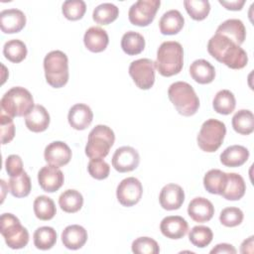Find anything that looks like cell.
<instances>
[{
	"instance_id": "obj_15",
	"label": "cell",
	"mask_w": 254,
	"mask_h": 254,
	"mask_svg": "<svg viewBox=\"0 0 254 254\" xmlns=\"http://www.w3.org/2000/svg\"><path fill=\"white\" fill-rule=\"evenodd\" d=\"M185 200V192L182 187L176 184L166 185L160 192L159 201L166 210L179 209Z\"/></svg>"
},
{
	"instance_id": "obj_13",
	"label": "cell",
	"mask_w": 254,
	"mask_h": 254,
	"mask_svg": "<svg viewBox=\"0 0 254 254\" xmlns=\"http://www.w3.org/2000/svg\"><path fill=\"white\" fill-rule=\"evenodd\" d=\"M64 177L63 172L56 166L47 165L38 173V182L43 190L55 192L64 185Z\"/></svg>"
},
{
	"instance_id": "obj_37",
	"label": "cell",
	"mask_w": 254,
	"mask_h": 254,
	"mask_svg": "<svg viewBox=\"0 0 254 254\" xmlns=\"http://www.w3.org/2000/svg\"><path fill=\"white\" fill-rule=\"evenodd\" d=\"M5 58L15 64L21 63L27 56V47L21 40L13 39L5 43L3 48Z\"/></svg>"
},
{
	"instance_id": "obj_48",
	"label": "cell",
	"mask_w": 254,
	"mask_h": 254,
	"mask_svg": "<svg viewBox=\"0 0 254 254\" xmlns=\"http://www.w3.org/2000/svg\"><path fill=\"white\" fill-rule=\"evenodd\" d=\"M253 236H250L249 238L245 239L242 244H241V248H240V252L241 253H253Z\"/></svg>"
},
{
	"instance_id": "obj_36",
	"label": "cell",
	"mask_w": 254,
	"mask_h": 254,
	"mask_svg": "<svg viewBox=\"0 0 254 254\" xmlns=\"http://www.w3.org/2000/svg\"><path fill=\"white\" fill-rule=\"evenodd\" d=\"M57 242V232L53 227L42 226L34 232V244L38 249L49 250Z\"/></svg>"
},
{
	"instance_id": "obj_25",
	"label": "cell",
	"mask_w": 254,
	"mask_h": 254,
	"mask_svg": "<svg viewBox=\"0 0 254 254\" xmlns=\"http://www.w3.org/2000/svg\"><path fill=\"white\" fill-rule=\"evenodd\" d=\"M249 158V151L241 145H232L227 147L220 154V162L225 167L236 168L247 162Z\"/></svg>"
},
{
	"instance_id": "obj_7",
	"label": "cell",
	"mask_w": 254,
	"mask_h": 254,
	"mask_svg": "<svg viewBox=\"0 0 254 254\" xmlns=\"http://www.w3.org/2000/svg\"><path fill=\"white\" fill-rule=\"evenodd\" d=\"M0 232L5 243L11 249L24 248L29 242V232L12 213H3L0 217Z\"/></svg>"
},
{
	"instance_id": "obj_12",
	"label": "cell",
	"mask_w": 254,
	"mask_h": 254,
	"mask_svg": "<svg viewBox=\"0 0 254 254\" xmlns=\"http://www.w3.org/2000/svg\"><path fill=\"white\" fill-rule=\"evenodd\" d=\"M140 156L138 152L129 146L118 148L112 157V167L119 173H127L139 166Z\"/></svg>"
},
{
	"instance_id": "obj_21",
	"label": "cell",
	"mask_w": 254,
	"mask_h": 254,
	"mask_svg": "<svg viewBox=\"0 0 254 254\" xmlns=\"http://www.w3.org/2000/svg\"><path fill=\"white\" fill-rule=\"evenodd\" d=\"M87 241V231L78 224L66 226L62 232V242L70 250L81 248Z\"/></svg>"
},
{
	"instance_id": "obj_28",
	"label": "cell",
	"mask_w": 254,
	"mask_h": 254,
	"mask_svg": "<svg viewBox=\"0 0 254 254\" xmlns=\"http://www.w3.org/2000/svg\"><path fill=\"white\" fill-rule=\"evenodd\" d=\"M232 127L241 135H249L254 130V116L248 109L238 110L232 117Z\"/></svg>"
},
{
	"instance_id": "obj_32",
	"label": "cell",
	"mask_w": 254,
	"mask_h": 254,
	"mask_svg": "<svg viewBox=\"0 0 254 254\" xmlns=\"http://www.w3.org/2000/svg\"><path fill=\"white\" fill-rule=\"evenodd\" d=\"M59 204L64 212L74 213L82 207L83 196L75 190H66L60 195Z\"/></svg>"
},
{
	"instance_id": "obj_33",
	"label": "cell",
	"mask_w": 254,
	"mask_h": 254,
	"mask_svg": "<svg viewBox=\"0 0 254 254\" xmlns=\"http://www.w3.org/2000/svg\"><path fill=\"white\" fill-rule=\"evenodd\" d=\"M9 190L13 196L15 197H25L31 191V180L28 174L23 171L20 175L10 177L9 180Z\"/></svg>"
},
{
	"instance_id": "obj_10",
	"label": "cell",
	"mask_w": 254,
	"mask_h": 254,
	"mask_svg": "<svg viewBox=\"0 0 254 254\" xmlns=\"http://www.w3.org/2000/svg\"><path fill=\"white\" fill-rule=\"evenodd\" d=\"M160 5V0H139L135 2L128 13L130 23L139 27L150 25L155 19Z\"/></svg>"
},
{
	"instance_id": "obj_47",
	"label": "cell",
	"mask_w": 254,
	"mask_h": 254,
	"mask_svg": "<svg viewBox=\"0 0 254 254\" xmlns=\"http://www.w3.org/2000/svg\"><path fill=\"white\" fill-rule=\"evenodd\" d=\"M219 4L224 6L227 10L231 11H239L242 9L243 5L245 4L244 0H235V1H221L219 0Z\"/></svg>"
},
{
	"instance_id": "obj_34",
	"label": "cell",
	"mask_w": 254,
	"mask_h": 254,
	"mask_svg": "<svg viewBox=\"0 0 254 254\" xmlns=\"http://www.w3.org/2000/svg\"><path fill=\"white\" fill-rule=\"evenodd\" d=\"M119 15V9L112 3H102L94 8L92 19L100 25H108L115 21Z\"/></svg>"
},
{
	"instance_id": "obj_18",
	"label": "cell",
	"mask_w": 254,
	"mask_h": 254,
	"mask_svg": "<svg viewBox=\"0 0 254 254\" xmlns=\"http://www.w3.org/2000/svg\"><path fill=\"white\" fill-rule=\"evenodd\" d=\"M190 217L195 222H206L210 220L214 214V207L211 201L204 197H194L188 206Z\"/></svg>"
},
{
	"instance_id": "obj_30",
	"label": "cell",
	"mask_w": 254,
	"mask_h": 254,
	"mask_svg": "<svg viewBox=\"0 0 254 254\" xmlns=\"http://www.w3.org/2000/svg\"><path fill=\"white\" fill-rule=\"evenodd\" d=\"M236 100L234 94L228 89L219 90L212 101V106L214 111L219 114L228 115L232 113L235 109Z\"/></svg>"
},
{
	"instance_id": "obj_31",
	"label": "cell",
	"mask_w": 254,
	"mask_h": 254,
	"mask_svg": "<svg viewBox=\"0 0 254 254\" xmlns=\"http://www.w3.org/2000/svg\"><path fill=\"white\" fill-rule=\"evenodd\" d=\"M226 182V173L218 170H209L203 177L204 189L212 194H221Z\"/></svg>"
},
{
	"instance_id": "obj_29",
	"label": "cell",
	"mask_w": 254,
	"mask_h": 254,
	"mask_svg": "<svg viewBox=\"0 0 254 254\" xmlns=\"http://www.w3.org/2000/svg\"><path fill=\"white\" fill-rule=\"evenodd\" d=\"M121 48L123 52L129 56L139 55L145 48V39L141 34L129 31L122 36Z\"/></svg>"
},
{
	"instance_id": "obj_14",
	"label": "cell",
	"mask_w": 254,
	"mask_h": 254,
	"mask_svg": "<svg viewBox=\"0 0 254 254\" xmlns=\"http://www.w3.org/2000/svg\"><path fill=\"white\" fill-rule=\"evenodd\" d=\"M44 157L49 165L60 168L69 163L71 159V150L64 142L55 141L46 147Z\"/></svg>"
},
{
	"instance_id": "obj_42",
	"label": "cell",
	"mask_w": 254,
	"mask_h": 254,
	"mask_svg": "<svg viewBox=\"0 0 254 254\" xmlns=\"http://www.w3.org/2000/svg\"><path fill=\"white\" fill-rule=\"evenodd\" d=\"M243 212L238 207H225L219 215L220 223L226 227H234L239 225L243 220Z\"/></svg>"
},
{
	"instance_id": "obj_9",
	"label": "cell",
	"mask_w": 254,
	"mask_h": 254,
	"mask_svg": "<svg viewBox=\"0 0 254 254\" xmlns=\"http://www.w3.org/2000/svg\"><path fill=\"white\" fill-rule=\"evenodd\" d=\"M129 74L140 89H150L155 82V63L150 59H139L130 64Z\"/></svg>"
},
{
	"instance_id": "obj_43",
	"label": "cell",
	"mask_w": 254,
	"mask_h": 254,
	"mask_svg": "<svg viewBox=\"0 0 254 254\" xmlns=\"http://www.w3.org/2000/svg\"><path fill=\"white\" fill-rule=\"evenodd\" d=\"M0 129H1V144L5 145L10 143L15 136V125L13 118L1 112L0 115Z\"/></svg>"
},
{
	"instance_id": "obj_3",
	"label": "cell",
	"mask_w": 254,
	"mask_h": 254,
	"mask_svg": "<svg viewBox=\"0 0 254 254\" xmlns=\"http://www.w3.org/2000/svg\"><path fill=\"white\" fill-rule=\"evenodd\" d=\"M170 101L183 116H191L199 107V99L192 86L185 81H177L168 89Z\"/></svg>"
},
{
	"instance_id": "obj_41",
	"label": "cell",
	"mask_w": 254,
	"mask_h": 254,
	"mask_svg": "<svg viewBox=\"0 0 254 254\" xmlns=\"http://www.w3.org/2000/svg\"><path fill=\"white\" fill-rule=\"evenodd\" d=\"M132 252L136 254H158L160 252L159 244L150 237H139L132 242Z\"/></svg>"
},
{
	"instance_id": "obj_8",
	"label": "cell",
	"mask_w": 254,
	"mask_h": 254,
	"mask_svg": "<svg viewBox=\"0 0 254 254\" xmlns=\"http://www.w3.org/2000/svg\"><path fill=\"white\" fill-rule=\"evenodd\" d=\"M226 134L225 124L216 119H207L201 125L197 135L198 147L207 153L215 152L222 144Z\"/></svg>"
},
{
	"instance_id": "obj_46",
	"label": "cell",
	"mask_w": 254,
	"mask_h": 254,
	"mask_svg": "<svg viewBox=\"0 0 254 254\" xmlns=\"http://www.w3.org/2000/svg\"><path fill=\"white\" fill-rule=\"evenodd\" d=\"M210 253H228V254H235L236 253V249L234 248V246H232L231 244H227V243H220L217 244L214 248H212L210 250Z\"/></svg>"
},
{
	"instance_id": "obj_27",
	"label": "cell",
	"mask_w": 254,
	"mask_h": 254,
	"mask_svg": "<svg viewBox=\"0 0 254 254\" xmlns=\"http://www.w3.org/2000/svg\"><path fill=\"white\" fill-rule=\"evenodd\" d=\"M185 19L180 11L170 10L164 13L159 22L160 31L163 35H176L184 27Z\"/></svg>"
},
{
	"instance_id": "obj_35",
	"label": "cell",
	"mask_w": 254,
	"mask_h": 254,
	"mask_svg": "<svg viewBox=\"0 0 254 254\" xmlns=\"http://www.w3.org/2000/svg\"><path fill=\"white\" fill-rule=\"evenodd\" d=\"M33 206L36 217L41 220H50L57 212L54 200L47 195H40L36 197Z\"/></svg>"
},
{
	"instance_id": "obj_38",
	"label": "cell",
	"mask_w": 254,
	"mask_h": 254,
	"mask_svg": "<svg viewBox=\"0 0 254 254\" xmlns=\"http://www.w3.org/2000/svg\"><path fill=\"white\" fill-rule=\"evenodd\" d=\"M184 6L190 18L195 21L204 20L210 11V4L207 0H186Z\"/></svg>"
},
{
	"instance_id": "obj_26",
	"label": "cell",
	"mask_w": 254,
	"mask_h": 254,
	"mask_svg": "<svg viewBox=\"0 0 254 254\" xmlns=\"http://www.w3.org/2000/svg\"><path fill=\"white\" fill-rule=\"evenodd\" d=\"M190 74L199 84H207L215 77L214 66L205 60H196L190 66Z\"/></svg>"
},
{
	"instance_id": "obj_20",
	"label": "cell",
	"mask_w": 254,
	"mask_h": 254,
	"mask_svg": "<svg viewBox=\"0 0 254 254\" xmlns=\"http://www.w3.org/2000/svg\"><path fill=\"white\" fill-rule=\"evenodd\" d=\"M216 34L225 36L237 46H240L244 43L246 37V29L241 20L228 19L217 27Z\"/></svg>"
},
{
	"instance_id": "obj_2",
	"label": "cell",
	"mask_w": 254,
	"mask_h": 254,
	"mask_svg": "<svg viewBox=\"0 0 254 254\" xmlns=\"http://www.w3.org/2000/svg\"><path fill=\"white\" fill-rule=\"evenodd\" d=\"M155 67L163 76L178 74L184 65V50L180 43L167 41L161 44L157 51Z\"/></svg>"
},
{
	"instance_id": "obj_16",
	"label": "cell",
	"mask_w": 254,
	"mask_h": 254,
	"mask_svg": "<svg viewBox=\"0 0 254 254\" xmlns=\"http://www.w3.org/2000/svg\"><path fill=\"white\" fill-rule=\"evenodd\" d=\"M160 230L167 238L181 239L187 234L189 224L182 216L170 215L163 218L160 223Z\"/></svg>"
},
{
	"instance_id": "obj_4",
	"label": "cell",
	"mask_w": 254,
	"mask_h": 254,
	"mask_svg": "<svg viewBox=\"0 0 254 254\" xmlns=\"http://www.w3.org/2000/svg\"><path fill=\"white\" fill-rule=\"evenodd\" d=\"M1 108L10 117L26 116L34 108V99L29 90L16 86L9 89L1 98Z\"/></svg>"
},
{
	"instance_id": "obj_23",
	"label": "cell",
	"mask_w": 254,
	"mask_h": 254,
	"mask_svg": "<svg viewBox=\"0 0 254 254\" xmlns=\"http://www.w3.org/2000/svg\"><path fill=\"white\" fill-rule=\"evenodd\" d=\"M25 124L32 132H43L50 125V114L43 105L37 104L25 116Z\"/></svg>"
},
{
	"instance_id": "obj_45",
	"label": "cell",
	"mask_w": 254,
	"mask_h": 254,
	"mask_svg": "<svg viewBox=\"0 0 254 254\" xmlns=\"http://www.w3.org/2000/svg\"><path fill=\"white\" fill-rule=\"evenodd\" d=\"M6 172L10 177L20 175L23 170V161L18 155H10L7 157L5 162Z\"/></svg>"
},
{
	"instance_id": "obj_19",
	"label": "cell",
	"mask_w": 254,
	"mask_h": 254,
	"mask_svg": "<svg viewBox=\"0 0 254 254\" xmlns=\"http://www.w3.org/2000/svg\"><path fill=\"white\" fill-rule=\"evenodd\" d=\"M93 113L89 106L83 103H76L68 111L67 120L75 130H84L92 122Z\"/></svg>"
},
{
	"instance_id": "obj_5",
	"label": "cell",
	"mask_w": 254,
	"mask_h": 254,
	"mask_svg": "<svg viewBox=\"0 0 254 254\" xmlns=\"http://www.w3.org/2000/svg\"><path fill=\"white\" fill-rule=\"evenodd\" d=\"M47 82L55 88H61L68 80V60L62 51H52L44 59Z\"/></svg>"
},
{
	"instance_id": "obj_40",
	"label": "cell",
	"mask_w": 254,
	"mask_h": 254,
	"mask_svg": "<svg viewBox=\"0 0 254 254\" xmlns=\"http://www.w3.org/2000/svg\"><path fill=\"white\" fill-rule=\"evenodd\" d=\"M62 11L67 20L76 21L83 17L86 11V5L82 0H67L64 2Z\"/></svg>"
},
{
	"instance_id": "obj_6",
	"label": "cell",
	"mask_w": 254,
	"mask_h": 254,
	"mask_svg": "<svg viewBox=\"0 0 254 254\" xmlns=\"http://www.w3.org/2000/svg\"><path fill=\"white\" fill-rule=\"evenodd\" d=\"M115 141V135L106 125H96L88 134L85 155L90 159L105 158Z\"/></svg>"
},
{
	"instance_id": "obj_24",
	"label": "cell",
	"mask_w": 254,
	"mask_h": 254,
	"mask_svg": "<svg viewBox=\"0 0 254 254\" xmlns=\"http://www.w3.org/2000/svg\"><path fill=\"white\" fill-rule=\"evenodd\" d=\"M246 185L243 178L236 173H226V182L220 195L227 200H238L244 194Z\"/></svg>"
},
{
	"instance_id": "obj_17",
	"label": "cell",
	"mask_w": 254,
	"mask_h": 254,
	"mask_svg": "<svg viewBox=\"0 0 254 254\" xmlns=\"http://www.w3.org/2000/svg\"><path fill=\"white\" fill-rule=\"evenodd\" d=\"M26 25V16L19 9H6L0 13V27L5 34L20 32Z\"/></svg>"
},
{
	"instance_id": "obj_11",
	"label": "cell",
	"mask_w": 254,
	"mask_h": 254,
	"mask_svg": "<svg viewBox=\"0 0 254 254\" xmlns=\"http://www.w3.org/2000/svg\"><path fill=\"white\" fill-rule=\"evenodd\" d=\"M143 194V187L140 181L134 177L122 180L117 186L116 196L123 206H133L139 202Z\"/></svg>"
},
{
	"instance_id": "obj_1",
	"label": "cell",
	"mask_w": 254,
	"mask_h": 254,
	"mask_svg": "<svg viewBox=\"0 0 254 254\" xmlns=\"http://www.w3.org/2000/svg\"><path fill=\"white\" fill-rule=\"evenodd\" d=\"M209 55L232 69H241L248 63L246 52L231 40L220 34H214L207 44Z\"/></svg>"
},
{
	"instance_id": "obj_39",
	"label": "cell",
	"mask_w": 254,
	"mask_h": 254,
	"mask_svg": "<svg viewBox=\"0 0 254 254\" xmlns=\"http://www.w3.org/2000/svg\"><path fill=\"white\" fill-rule=\"evenodd\" d=\"M212 230L203 225H196L191 228L189 233V239L190 243L198 248H204L212 241Z\"/></svg>"
},
{
	"instance_id": "obj_44",
	"label": "cell",
	"mask_w": 254,
	"mask_h": 254,
	"mask_svg": "<svg viewBox=\"0 0 254 254\" xmlns=\"http://www.w3.org/2000/svg\"><path fill=\"white\" fill-rule=\"evenodd\" d=\"M89 175L95 180H104L109 176L110 167L102 159H92L87 166Z\"/></svg>"
},
{
	"instance_id": "obj_22",
	"label": "cell",
	"mask_w": 254,
	"mask_h": 254,
	"mask_svg": "<svg viewBox=\"0 0 254 254\" xmlns=\"http://www.w3.org/2000/svg\"><path fill=\"white\" fill-rule=\"evenodd\" d=\"M83 43L86 49L92 53L103 52L109 43V38L105 30L100 27H90L83 36Z\"/></svg>"
}]
</instances>
